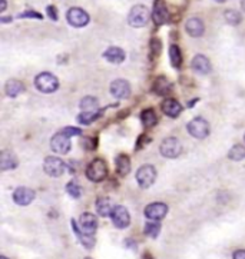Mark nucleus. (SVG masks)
I'll list each match as a JSON object with an SVG mask.
<instances>
[{
  "label": "nucleus",
  "instance_id": "24",
  "mask_svg": "<svg viewBox=\"0 0 245 259\" xmlns=\"http://www.w3.org/2000/svg\"><path fill=\"white\" fill-rule=\"evenodd\" d=\"M23 90H24L23 83L20 80H16V79L9 80V82L6 83V86H4V92H6V95H7L9 98H16Z\"/></svg>",
  "mask_w": 245,
  "mask_h": 259
},
{
  "label": "nucleus",
  "instance_id": "28",
  "mask_svg": "<svg viewBox=\"0 0 245 259\" xmlns=\"http://www.w3.org/2000/svg\"><path fill=\"white\" fill-rule=\"evenodd\" d=\"M81 108L83 112H95L99 108V103H98V99L96 98H92V96H86L81 100Z\"/></svg>",
  "mask_w": 245,
  "mask_h": 259
},
{
  "label": "nucleus",
  "instance_id": "42",
  "mask_svg": "<svg viewBox=\"0 0 245 259\" xmlns=\"http://www.w3.org/2000/svg\"><path fill=\"white\" fill-rule=\"evenodd\" d=\"M215 1H218V3H224L225 0H215Z\"/></svg>",
  "mask_w": 245,
  "mask_h": 259
},
{
  "label": "nucleus",
  "instance_id": "12",
  "mask_svg": "<svg viewBox=\"0 0 245 259\" xmlns=\"http://www.w3.org/2000/svg\"><path fill=\"white\" fill-rule=\"evenodd\" d=\"M168 214V206L162 202H154L145 208V216L149 220H161Z\"/></svg>",
  "mask_w": 245,
  "mask_h": 259
},
{
  "label": "nucleus",
  "instance_id": "16",
  "mask_svg": "<svg viewBox=\"0 0 245 259\" xmlns=\"http://www.w3.org/2000/svg\"><path fill=\"white\" fill-rule=\"evenodd\" d=\"M162 112L166 116H169V118H177V116L181 115V112H182V106H181V103H179L178 100L169 98V99H165L162 102Z\"/></svg>",
  "mask_w": 245,
  "mask_h": 259
},
{
  "label": "nucleus",
  "instance_id": "41",
  "mask_svg": "<svg viewBox=\"0 0 245 259\" xmlns=\"http://www.w3.org/2000/svg\"><path fill=\"white\" fill-rule=\"evenodd\" d=\"M241 7H243V10L245 12V0H241Z\"/></svg>",
  "mask_w": 245,
  "mask_h": 259
},
{
  "label": "nucleus",
  "instance_id": "25",
  "mask_svg": "<svg viewBox=\"0 0 245 259\" xmlns=\"http://www.w3.org/2000/svg\"><path fill=\"white\" fill-rule=\"evenodd\" d=\"M141 120H142V125L145 128H154L158 123V116L152 109H145L141 113Z\"/></svg>",
  "mask_w": 245,
  "mask_h": 259
},
{
  "label": "nucleus",
  "instance_id": "15",
  "mask_svg": "<svg viewBox=\"0 0 245 259\" xmlns=\"http://www.w3.org/2000/svg\"><path fill=\"white\" fill-rule=\"evenodd\" d=\"M111 93L115 98H118V99H126L131 95V86L123 79L113 80L111 85Z\"/></svg>",
  "mask_w": 245,
  "mask_h": 259
},
{
  "label": "nucleus",
  "instance_id": "33",
  "mask_svg": "<svg viewBox=\"0 0 245 259\" xmlns=\"http://www.w3.org/2000/svg\"><path fill=\"white\" fill-rule=\"evenodd\" d=\"M66 192L70 195L72 198L78 199V198L81 196V194H82V189H81V186H79L76 182H73V180H72V182H69V183L66 185Z\"/></svg>",
  "mask_w": 245,
  "mask_h": 259
},
{
  "label": "nucleus",
  "instance_id": "6",
  "mask_svg": "<svg viewBox=\"0 0 245 259\" xmlns=\"http://www.w3.org/2000/svg\"><path fill=\"white\" fill-rule=\"evenodd\" d=\"M186 129L191 136L197 139H205L209 135V123L204 118H195L188 123Z\"/></svg>",
  "mask_w": 245,
  "mask_h": 259
},
{
  "label": "nucleus",
  "instance_id": "14",
  "mask_svg": "<svg viewBox=\"0 0 245 259\" xmlns=\"http://www.w3.org/2000/svg\"><path fill=\"white\" fill-rule=\"evenodd\" d=\"M152 19L158 26L163 24V23L168 22L169 19V12H168V7L165 4L163 0H156L155 4H154V10H152Z\"/></svg>",
  "mask_w": 245,
  "mask_h": 259
},
{
  "label": "nucleus",
  "instance_id": "17",
  "mask_svg": "<svg viewBox=\"0 0 245 259\" xmlns=\"http://www.w3.org/2000/svg\"><path fill=\"white\" fill-rule=\"evenodd\" d=\"M185 29H186V33L192 38H200L204 35V30H205L204 23L198 18H191L185 24Z\"/></svg>",
  "mask_w": 245,
  "mask_h": 259
},
{
  "label": "nucleus",
  "instance_id": "21",
  "mask_svg": "<svg viewBox=\"0 0 245 259\" xmlns=\"http://www.w3.org/2000/svg\"><path fill=\"white\" fill-rule=\"evenodd\" d=\"M116 171L121 176H126L128 173L131 172V160L129 156L121 153L116 156Z\"/></svg>",
  "mask_w": 245,
  "mask_h": 259
},
{
  "label": "nucleus",
  "instance_id": "36",
  "mask_svg": "<svg viewBox=\"0 0 245 259\" xmlns=\"http://www.w3.org/2000/svg\"><path fill=\"white\" fill-rule=\"evenodd\" d=\"M19 18H32V19H42V15L38 12H24L22 15H19Z\"/></svg>",
  "mask_w": 245,
  "mask_h": 259
},
{
  "label": "nucleus",
  "instance_id": "18",
  "mask_svg": "<svg viewBox=\"0 0 245 259\" xmlns=\"http://www.w3.org/2000/svg\"><path fill=\"white\" fill-rule=\"evenodd\" d=\"M192 69L200 73V75H208L211 72V63L208 60V58H205L204 55H197L194 59H192Z\"/></svg>",
  "mask_w": 245,
  "mask_h": 259
},
{
  "label": "nucleus",
  "instance_id": "44",
  "mask_svg": "<svg viewBox=\"0 0 245 259\" xmlns=\"http://www.w3.org/2000/svg\"><path fill=\"white\" fill-rule=\"evenodd\" d=\"M85 259H92V258H85Z\"/></svg>",
  "mask_w": 245,
  "mask_h": 259
},
{
  "label": "nucleus",
  "instance_id": "35",
  "mask_svg": "<svg viewBox=\"0 0 245 259\" xmlns=\"http://www.w3.org/2000/svg\"><path fill=\"white\" fill-rule=\"evenodd\" d=\"M46 13H47V16H49L52 20H58V10H56L55 6H47V7H46Z\"/></svg>",
  "mask_w": 245,
  "mask_h": 259
},
{
  "label": "nucleus",
  "instance_id": "7",
  "mask_svg": "<svg viewBox=\"0 0 245 259\" xmlns=\"http://www.w3.org/2000/svg\"><path fill=\"white\" fill-rule=\"evenodd\" d=\"M111 218L113 225H115L116 228H119V229H125V228H128L129 223H131V215H129L128 209H126L125 206H122V205H115V206H113Z\"/></svg>",
  "mask_w": 245,
  "mask_h": 259
},
{
  "label": "nucleus",
  "instance_id": "39",
  "mask_svg": "<svg viewBox=\"0 0 245 259\" xmlns=\"http://www.w3.org/2000/svg\"><path fill=\"white\" fill-rule=\"evenodd\" d=\"M6 10V0H0V12L3 13Z\"/></svg>",
  "mask_w": 245,
  "mask_h": 259
},
{
  "label": "nucleus",
  "instance_id": "37",
  "mask_svg": "<svg viewBox=\"0 0 245 259\" xmlns=\"http://www.w3.org/2000/svg\"><path fill=\"white\" fill-rule=\"evenodd\" d=\"M65 132H66L69 136H76V135H81L82 133V130L78 129V128H65Z\"/></svg>",
  "mask_w": 245,
  "mask_h": 259
},
{
  "label": "nucleus",
  "instance_id": "9",
  "mask_svg": "<svg viewBox=\"0 0 245 259\" xmlns=\"http://www.w3.org/2000/svg\"><path fill=\"white\" fill-rule=\"evenodd\" d=\"M66 166H65V162L56 156H47L45 159V163H43V171H45L49 176L52 178H58V176H62L65 172Z\"/></svg>",
  "mask_w": 245,
  "mask_h": 259
},
{
  "label": "nucleus",
  "instance_id": "22",
  "mask_svg": "<svg viewBox=\"0 0 245 259\" xmlns=\"http://www.w3.org/2000/svg\"><path fill=\"white\" fill-rule=\"evenodd\" d=\"M113 205L109 198H99L96 200V211L101 216H111Z\"/></svg>",
  "mask_w": 245,
  "mask_h": 259
},
{
  "label": "nucleus",
  "instance_id": "26",
  "mask_svg": "<svg viewBox=\"0 0 245 259\" xmlns=\"http://www.w3.org/2000/svg\"><path fill=\"white\" fill-rule=\"evenodd\" d=\"M169 58H171V65L174 66L175 69H179L181 63H182V53H181V49L177 44H172L169 47Z\"/></svg>",
  "mask_w": 245,
  "mask_h": 259
},
{
  "label": "nucleus",
  "instance_id": "31",
  "mask_svg": "<svg viewBox=\"0 0 245 259\" xmlns=\"http://www.w3.org/2000/svg\"><path fill=\"white\" fill-rule=\"evenodd\" d=\"M161 232V225L158 223V220H154V222H148L145 225V235L151 238H156Z\"/></svg>",
  "mask_w": 245,
  "mask_h": 259
},
{
  "label": "nucleus",
  "instance_id": "11",
  "mask_svg": "<svg viewBox=\"0 0 245 259\" xmlns=\"http://www.w3.org/2000/svg\"><path fill=\"white\" fill-rule=\"evenodd\" d=\"M79 226H81L79 229H81L82 234L92 237L98 229V218L89 214V212H85L79 218Z\"/></svg>",
  "mask_w": 245,
  "mask_h": 259
},
{
  "label": "nucleus",
  "instance_id": "1",
  "mask_svg": "<svg viewBox=\"0 0 245 259\" xmlns=\"http://www.w3.org/2000/svg\"><path fill=\"white\" fill-rule=\"evenodd\" d=\"M149 18H151V13H149L148 7L143 4H136L131 9V12L128 15V23L132 27H143L148 24Z\"/></svg>",
  "mask_w": 245,
  "mask_h": 259
},
{
  "label": "nucleus",
  "instance_id": "27",
  "mask_svg": "<svg viewBox=\"0 0 245 259\" xmlns=\"http://www.w3.org/2000/svg\"><path fill=\"white\" fill-rule=\"evenodd\" d=\"M101 115H102L101 110H95V112H82V113L78 116V120H79V123H82V125H89V123H92L93 120H96Z\"/></svg>",
  "mask_w": 245,
  "mask_h": 259
},
{
  "label": "nucleus",
  "instance_id": "10",
  "mask_svg": "<svg viewBox=\"0 0 245 259\" xmlns=\"http://www.w3.org/2000/svg\"><path fill=\"white\" fill-rule=\"evenodd\" d=\"M66 19L69 24H72L73 27H83L89 23V15L81 9V7H72L69 9V12L66 13Z\"/></svg>",
  "mask_w": 245,
  "mask_h": 259
},
{
  "label": "nucleus",
  "instance_id": "3",
  "mask_svg": "<svg viewBox=\"0 0 245 259\" xmlns=\"http://www.w3.org/2000/svg\"><path fill=\"white\" fill-rule=\"evenodd\" d=\"M108 175V166L105 160L102 159H95L89 163L86 168V176L92 182H102Z\"/></svg>",
  "mask_w": 245,
  "mask_h": 259
},
{
  "label": "nucleus",
  "instance_id": "34",
  "mask_svg": "<svg viewBox=\"0 0 245 259\" xmlns=\"http://www.w3.org/2000/svg\"><path fill=\"white\" fill-rule=\"evenodd\" d=\"M151 56L155 59L156 56L161 53V47H162V44H161V40H158V39H152L151 40Z\"/></svg>",
  "mask_w": 245,
  "mask_h": 259
},
{
  "label": "nucleus",
  "instance_id": "13",
  "mask_svg": "<svg viewBox=\"0 0 245 259\" xmlns=\"http://www.w3.org/2000/svg\"><path fill=\"white\" fill-rule=\"evenodd\" d=\"M35 196H36L35 191L20 186L13 192V200H15V203H18L20 206H27L35 200Z\"/></svg>",
  "mask_w": 245,
  "mask_h": 259
},
{
  "label": "nucleus",
  "instance_id": "29",
  "mask_svg": "<svg viewBox=\"0 0 245 259\" xmlns=\"http://www.w3.org/2000/svg\"><path fill=\"white\" fill-rule=\"evenodd\" d=\"M228 158L232 159V160H243L245 159V146L243 145H235L229 149V153H228Z\"/></svg>",
  "mask_w": 245,
  "mask_h": 259
},
{
  "label": "nucleus",
  "instance_id": "43",
  "mask_svg": "<svg viewBox=\"0 0 245 259\" xmlns=\"http://www.w3.org/2000/svg\"><path fill=\"white\" fill-rule=\"evenodd\" d=\"M0 259H7L6 257H0Z\"/></svg>",
  "mask_w": 245,
  "mask_h": 259
},
{
  "label": "nucleus",
  "instance_id": "4",
  "mask_svg": "<svg viewBox=\"0 0 245 259\" xmlns=\"http://www.w3.org/2000/svg\"><path fill=\"white\" fill-rule=\"evenodd\" d=\"M70 138L65 130H61L59 133H56L52 140H50V148L52 151L56 152V153H61V155H65L67 152L70 151L72 148V143H70Z\"/></svg>",
  "mask_w": 245,
  "mask_h": 259
},
{
  "label": "nucleus",
  "instance_id": "2",
  "mask_svg": "<svg viewBox=\"0 0 245 259\" xmlns=\"http://www.w3.org/2000/svg\"><path fill=\"white\" fill-rule=\"evenodd\" d=\"M35 86L38 87L43 93H53L59 87V80L56 76H53L49 72L39 73L35 79Z\"/></svg>",
  "mask_w": 245,
  "mask_h": 259
},
{
  "label": "nucleus",
  "instance_id": "8",
  "mask_svg": "<svg viewBox=\"0 0 245 259\" xmlns=\"http://www.w3.org/2000/svg\"><path fill=\"white\" fill-rule=\"evenodd\" d=\"M159 152L165 158L172 159V158H177V156L181 155L182 145H181V142H179L177 138H166V139L162 140V143L159 146Z\"/></svg>",
  "mask_w": 245,
  "mask_h": 259
},
{
  "label": "nucleus",
  "instance_id": "20",
  "mask_svg": "<svg viewBox=\"0 0 245 259\" xmlns=\"http://www.w3.org/2000/svg\"><path fill=\"white\" fill-rule=\"evenodd\" d=\"M18 166V159L12 152H1L0 156V168L1 171H9Z\"/></svg>",
  "mask_w": 245,
  "mask_h": 259
},
{
  "label": "nucleus",
  "instance_id": "40",
  "mask_svg": "<svg viewBox=\"0 0 245 259\" xmlns=\"http://www.w3.org/2000/svg\"><path fill=\"white\" fill-rule=\"evenodd\" d=\"M10 20H12V18H3V19H1V22H3V23L10 22Z\"/></svg>",
  "mask_w": 245,
  "mask_h": 259
},
{
  "label": "nucleus",
  "instance_id": "32",
  "mask_svg": "<svg viewBox=\"0 0 245 259\" xmlns=\"http://www.w3.org/2000/svg\"><path fill=\"white\" fill-rule=\"evenodd\" d=\"M225 20L229 24H232V26H237V24L241 23L243 18H241V15L237 10H226L225 12Z\"/></svg>",
  "mask_w": 245,
  "mask_h": 259
},
{
  "label": "nucleus",
  "instance_id": "23",
  "mask_svg": "<svg viewBox=\"0 0 245 259\" xmlns=\"http://www.w3.org/2000/svg\"><path fill=\"white\" fill-rule=\"evenodd\" d=\"M171 89H172V83L166 78H163V76L158 78L155 80V83H154V92L158 93V95H161V96L168 95L171 92Z\"/></svg>",
  "mask_w": 245,
  "mask_h": 259
},
{
  "label": "nucleus",
  "instance_id": "5",
  "mask_svg": "<svg viewBox=\"0 0 245 259\" xmlns=\"http://www.w3.org/2000/svg\"><path fill=\"white\" fill-rule=\"evenodd\" d=\"M155 179L156 171L155 168L151 166V165H145V166L139 168L138 172H136V182H138V185L142 189H146V188L152 186L154 182H155Z\"/></svg>",
  "mask_w": 245,
  "mask_h": 259
},
{
  "label": "nucleus",
  "instance_id": "30",
  "mask_svg": "<svg viewBox=\"0 0 245 259\" xmlns=\"http://www.w3.org/2000/svg\"><path fill=\"white\" fill-rule=\"evenodd\" d=\"M72 226H73V231H75V234L78 235V238L81 239V242H82V243H83L86 248H92V246L95 245V240L92 239V237H88V235L82 234V232H81V229L76 226V222H75V220L72 222Z\"/></svg>",
  "mask_w": 245,
  "mask_h": 259
},
{
  "label": "nucleus",
  "instance_id": "38",
  "mask_svg": "<svg viewBox=\"0 0 245 259\" xmlns=\"http://www.w3.org/2000/svg\"><path fill=\"white\" fill-rule=\"evenodd\" d=\"M232 259H245V249H238V251H235Z\"/></svg>",
  "mask_w": 245,
  "mask_h": 259
},
{
  "label": "nucleus",
  "instance_id": "45",
  "mask_svg": "<svg viewBox=\"0 0 245 259\" xmlns=\"http://www.w3.org/2000/svg\"><path fill=\"white\" fill-rule=\"evenodd\" d=\"M244 139H245V136H244Z\"/></svg>",
  "mask_w": 245,
  "mask_h": 259
},
{
  "label": "nucleus",
  "instance_id": "19",
  "mask_svg": "<svg viewBox=\"0 0 245 259\" xmlns=\"http://www.w3.org/2000/svg\"><path fill=\"white\" fill-rule=\"evenodd\" d=\"M103 58L111 62V63H122L125 60V52L121 49V47H109L105 53H103Z\"/></svg>",
  "mask_w": 245,
  "mask_h": 259
}]
</instances>
